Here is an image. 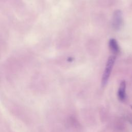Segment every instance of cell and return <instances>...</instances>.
<instances>
[{
    "label": "cell",
    "instance_id": "cell-1",
    "mask_svg": "<svg viewBox=\"0 0 132 132\" xmlns=\"http://www.w3.org/2000/svg\"><path fill=\"white\" fill-rule=\"evenodd\" d=\"M116 57L115 55H112L109 57L107 60L102 79V84L103 86L106 85L109 79L112 70V68L116 61Z\"/></svg>",
    "mask_w": 132,
    "mask_h": 132
},
{
    "label": "cell",
    "instance_id": "cell-3",
    "mask_svg": "<svg viewBox=\"0 0 132 132\" xmlns=\"http://www.w3.org/2000/svg\"><path fill=\"white\" fill-rule=\"evenodd\" d=\"M126 83L125 81H122L120 83L118 91V96L119 99L121 101H123L125 100L126 98Z\"/></svg>",
    "mask_w": 132,
    "mask_h": 132
},
{
    "label": "cell",
    "instance_id": "cell-2",
    "mask_svg": "<svg viewBox=\"0 0 132 132\" xmlns=\"http://www.w3.org/2000/svg\"><path fill=\"white\" fill-rule=\"evenodd\" d=\"M123 18L122 14L120 10H116L113 14L112 19V26L116 30H119L122 25Z\"/></svg>",
    "mask_w": 132,
    "mask_h": 132
},
{
    "label": "cell",
    "instance_id": "cell-4",
    "mask_svg": "<svg viewBox=\"0 0 132 132\" xmlns=\"http://www.w3.org/2000/svg\"><path fill=\"white\" fill-rule=\"evenodd\" d=\"M109 47L110 51L114 55L118 54L120 52V47L115 39H110L109 41Z\"/></svg>",
    "mask_w": 132,
    "mask_h": 132
}]
</instances>
